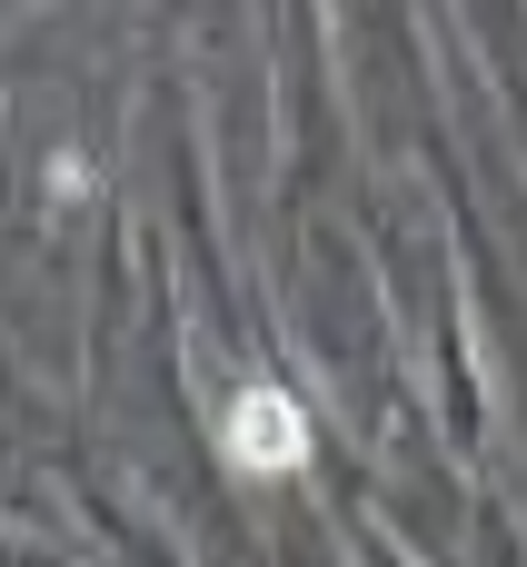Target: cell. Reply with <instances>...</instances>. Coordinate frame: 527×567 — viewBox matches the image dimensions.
<instances>
[{
	"instance_id": "cell-1",
	"label": "cell",
	"mask_w": 527,
	"mask_h": 567,
	"mask_svg": "<svg viewBox=\"0 0 527 567\" xmlns=\"http://www.w3.org/2000/svg\"><path fill=\"white\" fill-rule=\"evenodd\" d=\"M219 449H229V468H249V478H289V468H309V409H299L279 379H249V389L229 399V419H219Z\"/></svg>"
}]
</instances>
